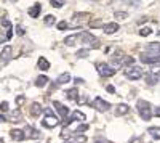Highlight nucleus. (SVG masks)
<instances>
[{"label":"nucleus","instance_id":"1","mask_svg":"<svg viewBox=\"0 0 160 143\" xmlns=\"http://www.w3.org/2000/svg\"><path fill=\"white\" fill-rule=\"evenodd\" d=\"M136 109H138V114L141 116L144 121H151V118L154 116V111H152L151 103H149V101H146V100H138V103H136Z\"/></svg>","mask_w":160,"mask_h":143},{"label":"nucleus","instance_id":"2","mask_svg":"<svg viewBox=\"0 0 160 143\" xmlns=\"http://www.w3.org/2000/svg\"><path fill=\"white\" fill-rule=\"evenodd\" d=\"M43 111H45V118H43V121H42V125L47 127V129H55V127L59 124V119L51 113L50 108H45Z\"/></svg>","mask_w":160,"mask_h":143},{"label":"nucleus","instance_id":"3","mask_svg":"<svg viewBox=\"0 0 160 143\" xmlns=\"http://www.w3.org/2000/svg\"><path fill=\"white\" fill-rule=\"evenodd\" d=\"M78 37L82 39L83 45H88L90 48H98L99 47V40H98L95 35H91L90 32H80Z\"/></svg>","mask_w":160,"mask_h":143},{"label":"nucleus","instance_id":"4","mask_svg":"<svg viewBox=\"0 0 160 143\" xmlns=\"http://www.w3.org/2000/svg\"><path fill=\"white\" fill-rule=\"evenodd\" d=\"M96 71L101 77H111L115 74V69L112 66H109V64H106V63H98L96 64Z\"/></svg>","mask_w":160,"mask_h":143},{"label":"nucleus","instance_id":"5","mask_svg":"<svg viewBox=\"0 0 160 143\" xmlns=\"http://www.w3.org/2000/svg\"><path fill=\"white\" fill-rule=\"evenodd\" d=\"M125 76H127V79H130V81H138V79L142 77V69L139 66H130L125 71Z\"/></svg>","mask_w":160,"mask_h":143},{"label":"nucleus","instance_id":"6","mask_svg":"<svg viewBox=\"0 0 160 143\" xmlns=\"http://www.w3.org/2000/svg\"><path fill=\"white\" fill-rule=\"evenodd\" d=\"M91 106L95 108V109H98L99 113H106V111H109V109H111V103H108V101H104L102 98L96 97L95 101L91 103Z\"/></svg>","mask_w":160,"mask_h":143},{"label":"nucleus","instance_id":"7","mask_svg":"<svg viewBox=\"0 0 160 143\" xmlns=\"http://www.w3.org/2000/svg\"><path fill=\"white\" fill-rule=\"evenodd\" d=\"M139 60L144 64H157V63H160V56L155 55V53H149V51H148V53H142L139 56Z\"/></svg>","mask_w":160,"mask_h":143},{"label":"nucleus","instance_id":"8","mask_svg":"<svg viewBox=\"0 0 160 143\" xmlns=\"http://www.w3.org/2000/svg\"><path fill=\"white\" fill-rule=\"evenodd\" d=\"M53 106H55V109L58 111V114L61 116L62 119H66L69 116V108L66 106V105H62V103H59V101H53Z\"/></svg>","mask_w":160,"mask_h":143},{"label":"nucleus","instance_id":"9","mask_svg":"<svg viewBox=\"0 0 160 143\" xmlns=\"http://www.w3.org/2000/svg\"><path fill=\"white\" fill-rule=\"evenodd\" d=\"M87 118H85V114L82 113V111H72V114L69 116L68 119H66V122H64V125H69L71 122H74V121H85Z\"/></svg>","mask_w":160,"mask_h":143},{"label":"nucleus","instance_id":"10","mask_svg":"<svg viewBox=\"0 0 160 143\" xmlns=\"http://www.w3.org/2000/svg\"><path fill=\"white\" fill-rule=\"evenodd\" d=\"M24 135H26V138H32V140L40 138V132L37 130V129H34L32 125H28L24 129Z\"/></svg>","mask_w":160,"mask_h":143},{"label":"nucleus","instance_id":"11","mask_svg":"<svg viewBox=\"0 0 160 143\" xmlns=\"http://www.w3.org/2000/svg\"><path fill=\"white\" fill-rule=\"evenodd\" d=\"M11 53H13V48L11 45H5L2 53H0V60H2V63H8L11 60Z\"/></svg>","mask_w":160,"mask_h":143},{"label":"nucleus","instance_id":"12","mask_svg":"<svg viewBox=\"0 0 160 143\" xmlns=\"http://www.w3.org/2000/svg\"><path fill=\"white\" fill-rule=\"evenodd\" d=\"M102 31H104V34L111 35V34H114V32L118 31V24L117 23H108V24L102 26Z\"/></svg>","mask_w":160,"mask_h":143},{"label":"nucleus","instance_id":"13","mask_svg":"<svg viewBox=\"0 0 160 143\" xmlns=\"http://www.w3.org/2000/svg\"><path fill=\"white\" fill-rule=\"evenodd\" d=\"M8 119L11 121V122H21L22 121V114H21V109H13L10 114H8Z\"/></svg>","mask_w":160,"mask_h":143},{"label":"nucleus","instance_id":"14","mask_svg":"<svg viewBox=\"0 0 160 143\" xmlns=\"http://www.w3.org/2000/svg\"><path fill=\"white\" fill-rule=\"evenodd\" d=\"M10 135H11V140H15V141H22L26 138L24 130H19V129H13L10 132Z\"/></svg>","mask_w":160,"mask_h":143},{"label":"nucleus","instance_id":"15","mask_svg":"<svg viewBox=\"0 0 160 143\" xmlns=\"http://www.w3.org/2000/svg\"><path fill=\"white\" fill-rule=\"evenodd\" d=\"M115 116H125V114H128L130 113V106L128 105H123V103H120V105H117L115 106Z\"/></svg>","mask_w":160,"mask_h":143},{"label":"nucleus","instance_id":"16","mask_svg":"<svg viewBox=\"0 0 160 143\" xmlns=\"http://www.w3.org/2000/svg\"><path fill=\"white\" fill-rule=\"evenodd\" d=\"M42 106H40V103H37V101H34L32 105H31V116L32 118H38L40 114H42Z\"/></svg>","mask_w":160,"mask_h":143},{"label":"nucleus","instance_id":"17","mask_svg":"<svg viewBox=\"0 0 160 143\" xmlns=\"http://www.w3.org/2000/svg\"><path fill=\"white\" fill-rule=\"evenodd\" d=\"M37 66H38V69L40 71H48L50 69V61L47 60V58H38V63H37Z\"/></svg>","mask_w":160,"mask_h":143},{"label":"nucleus","instance_id":"18","mask_svg":"<svg viewBox=\"0 0 160 143\" xmlns=\"http://www.w3.org/2000/svg\"><path fill=\"white\" fill-rule=\"evenodd\" d=\"M69 81H71V74H69V72H62L58 79H56V84H58V85H62V84H68Z\"/></svg>","mask_w":160,"mask_h":143},{"label":"nucleus","instance_id":"19","mask_svg":"<svg viewBox=\"0 0 160 143\" xmlns=\"http://www.w3.org/2000/svg\"><path fill=\"white\" fill-rule=\"evenodd\" d=\"M47 84H50V79H48L47 76H38L37 79H35V85H37V87H40V88L45 87Z\"/></svg>","mask_w":160,"mask_h":143},{"label":"nucleus","instance_id":"20","mask_svg":"<svg viewBox=\"0 0 160 143\" xmlns=\"http://www.w3.org/2000/svg\"><path fill=\"white\" fill-rule=\"evenodd\" d=\"M40 10H42V5H40V3H35L34 7H31V8H29V16L37 18V16L40 15Z\"/></svg>","mask_w":160,"mask_h":143},{"label":"nucleus","instance_id":"21","mask_svg":"<svg viewBox=\"0 0 160 143\" xmlns=\"http://www.w3.org/2000/svg\"><path fill=\"white\" fill-rule=\"evenodd\" d=\"M90 15L88 13H75V15L72 16V21H77V23H83L85 19H88Z\"/></svg>","mask_w":160,"mask_h":143},{"label":"nucleus","instance_id":"22","mask_svg":"<svg viewBox=\"0 0 160 143\" xmlns=\"http://www.w3.org/2000/svg\"><path fill=\"white\" fill-rule=\"evenodd\" d=\"M77 39H78V34H74V35H68V37L64 39V44L68 45V47H72V45H75Z\"/></svg>","mask_w":160,"mask_h":143},{"label":"nucleus","instance_id":"23","mask_svg":"<svg viewBox=\"0 0 160 143\" xmlns=\"http://www.w3.org/2000/svg\"><path fill=\"white\" fill-rule=\"evenodd\" d=\"M148 51H149V53H155V55H158V53H160V44H157V42L149 44V45H148Z\"/></svg>","mask_w":160,"mask_h":143},{"label":"nucleus","instance_id":"24","mask_svg":"<svg viewBox=\"0 0 160 143\" xmlns=\"http://www.w3.org/2000/svg\"><path fill=\"white\" fill-rule=\"evenodd\" d=\"M148 132L154 140H160V127H149Z\"/></svg>","mask_w":160,"mask_h":143},{"label":"nucleus","instance_id":"25","mask_svg":"<svg viewBox=\"0 0 160 143\" xmlns=\"http://www.w3.org/2000/svg\"><path fill=\"white\" fill-rule=\"evenodd\" d=\"M66 98H68V100H77L78 98V90L75 87L68 90V92H66Z\"/></svg>","mask_w":160,"mask_h":143},{"label":"nucleus","instance_id":"26","mask_svg":"<svg viewBox=\"0 0 160 143\" xmlns=\"http://www.w3.org/2000/svg\"><path fill=\"white\" fill-rule=\"evenodd\" d=\"M146 82H148V85H155L158 82V79H157V76L154 72H149L148 76H146Z\"/></svg>","mask_w":160,"mask_h":143},{"label":"nucleus","instance_id":"27","mask_svg":"<svg viewBox=\"0 0 160 143\" xmlns=\"http://www.w3.org/2000/svg\"><path fill=\"white\" fill-rule=\"evenodd\" d=\"M88 55H90V48H82V50H78L75 53L77 58H87Z\"/></svg>","mask_w":160,"mask_h":143},{"label":"nucleus","instance_id":"28","mask_svg":"<svg viewBox=\"0 0 160 143\" xmlns=\"http://www.w3.org/2000/svg\"><path fill=\"white\" fill-rule=\"evenodd\" d=\"M102 26H104V24H102L101 19H91V21H90V28H93V29H96V28L99 29V28H102Z\"/></svg>","mask_w":160,"mask_h":143},{"label":"nucleus","instance_id":"29","mask_svg":"<svg viewBox=\"0 0 160 143\" xmlns=\"http://www.w3.org/2000/svg\"><path fill=\"white\" fill-rule=\"evenodd\" d=\"M133 63H135V58L133 56H123L122 58V66H131Z\"/></svg>","mask_w":160,"mask_h":143},{"label":"nucleus","instance_id":"30","mask_svg":"<svg viewBox=\"0 0 160 143\" xmlns=\"http://www.w3.org/2000/svg\"><path fill=\"white\" fill-rule=\"evenodd\" d=\"M152 34V29L151 28H141L139 29V35L141 37H148V35H151Z\"/></svg>","mask_w":160,"mask_h":143},{"label":"nucleus","instance_id":"31","mask_svg":"<svg viewBox=\"0 0 160 143\" xmlns=\"http://www.w3.org/2000/svg\"><path fill=\"white\" fill-rule=\"evenodd\" d=\"M66 3V0H51V7H55V8H61L64 7Z\"/></svg>","mask_w":160,"mask_h":143},{"label":"nucleus","instance_id":"32","mask_svg":"<svg viewBox=\"0 0 160 143\" xmlns=\"http://www.w3.org/2000/svg\"><path fill=\"white\" fill-rule=\"evenodd\" d=\"M87 130H88V124H80L74 132H75V134H80V132H87Z\"/></svg>","mask_w":160,"mask_h":143},{"label":"nucleus","instance_id":"33","mask_svg":"<svg viewBox=\"0 0 160 143\" xmlns=\"http://www.w3.org/2000/svg\"><path fill=\"white\" fill-rule=\"evenodd\" d=\"M45 24L48 26V28H50V26H53V24H55V16H53V15L45 16Z\"/></svg>","mask_w":160,"mask_h":143},{"label":"nucleus","instance_id":"34","mask_svg":"<svg viewBox=\"0 0 160 143\" xmlns=\"http://www.w3.org/2000/svg\"><path fill=\"white\" fill-rule=\"evenodd\" d=\"M58 29L59 31H66V29H69V24L66 23V21H59L58 23Z\"/></svg>","mask_w":160,"mask_h":143},{"label":"nucleus","instance_id":"35","mask_svg":"<svg viewBox=\"0 0 160 143\" xmlns=\"http://www.w3.org/2000/svg\"><path fill=\"white\" fill-rule=\"evenodd\" d=\"M8 109H10L8 101H2V103H0V111H2V113H7Z\"/></svg>","mask_w":160,"mask_h":143},{"label":"nucleus","instance_id":"36","mask_svg":"<svg viewBox=\"0 0 160 143\" xmlns=\"http://www.w3.org/2000/svg\"><path fill=\"white\" fill-rule=\"evenodd\" d=\"M115 18H117V19H125V18H128V13H125V11H117V13H115Z\"/></svg>","mask_w":160,"mask_h":143},{"label":"nucleus","instance_id":"37","mask_svg":"<svg viewBox=\"0 0 160 143\" xmlns=\"http://www.w3.org/2000/svg\"><path fill=\"white\" fill-rule=\"evenodd\" d=\"M75 101L78 103V105H87V103H88V97H80V98H77Z\"/></svg>","mask_w":160,"mask_h":143},{"label":"nucleus","instance_id":"38","mask_svg":"<svg viewBox=\"0 0 160 143\" xmlns=\"http://www.w3.org/2000/svg\"><path fill=\"white\" fill-rule=\"evenodd\" d=\"M24 101H26V97H24V95H19V97L16 98V105H18V106H21Z\"/></svg>","mask_w":160,"mask_h":143},{"label":"nucleus","instance_id":"39","mask_svg":"<svg viewBox=\"0 0 160 143\" xmlns=\"http://www.w3.org/2000/svg\"><path fill=\"white\" fill-rule=\"evenodd\" d=\"M125 3H130V5H133V7H138L139 5V0H123Z\"/></svg>","mask_w":160,"mask_h":143},{"label":"nucleus","instance_id":"40","mask_svg":"<svg viewBox=\"0 0 160 143\" xmlns=\"http://www.w3.org/2000/svg\"><path fill=\"white\" fill-rule=\"evenodd\" d=\"M16 34H18V35H24V34H26V31H24L22 26H18V28H16Z\"/></svg>","mask_w":160,"mask_h":143},{"label":"nucleus","instance_id":"41","mask_svg":"<svg viewBox=\"0 0 160 143\" xmlns=\"http://www.w3.org/2000/svg\"><path fill=\"white\" fill-rule=\"evenodd\" d=\"M130 143H142V140L139 137H131L130 138Z\"/></svg>","mask_w":160,"mask_h":143},{"label":"nucleus","instance_id":"42","mask_svg":"<svg viewBox=\"0 0 160 143\" xmlns=\"http://www.w3.org/2000/svg\"><path fill=\"white\" fill-rule=\"evenodd\" d=\"M106 90H108L109 93H114V92H115V88H114V85H108V87H106Z\"/></svg>","mask_w":160,"mask_h":143},{"label":"nucleus","instance_id":"43","mask_svg":"<svg viewBox=\"0 0 160 143\" xmlns=\"http://www.w3.org/2000/svg\"><path fill=\"white\" fill-rule=\"evenodd\" d=\"M154 116H157V118H160V106H157L154 109Z\"/></svg>","mask_w":160,"mask_h":143},{"label":"nucleus","instance_id":"44","mask_svg":"<svg viewBox=\"0 0 160 143\" xmlns=\"http://www.w3.org/2000/svg\"><path fill=\"white\" fill-rule=\"evenodd\" d=\"M152 72H154V74H155V76H157V79H158V81H160V68H158V69H154V71H152Z\"/></svg>","mask_w":160,"mask_h":143},{"label":"nucleus","instance_id":"45","mask_svg":"<svg viewBox=\"0 0 160 143\" xmlns=\"http://www.w3.org/2000/svg\"><path fill=\"white\" fill-rule=\"evenodd\" d=\"M2 122H7V118L3 114H0V124H2Z\"/></svg>","mask_w":160,"mask_h":143},{"label":"nucleus","instance_id":"46","mask_svg":"<svg viewBox=\"0 0 160 143\" xmlns=\"http://www.w3.org/2000/svg\"><path fill=\"white\" fill-rule=\"evenodd\" d=\"M64 143H74V140H66Z\"/></svg>","mask_w":160,"mask_h":143},{"label":"nucleus","instance_id":"47","mask_svg":"<svg viewBox=\"0 0 160 143\" xmlns=\"http://www.w3.org/2000/svg\"><path fill=\"white\" fill-rule=\"evenodd\" d=\"M95 143H101V140H98V138H96V140H95Z\"/></svg>","mask_w":160,"mask_h":143},{"label":"nucleus","instance_id":"48","mask_svg":"<svg viewBox=\"0 0 160 143\" xmlns=\"http://www.w3.org/2000/svg\"><path fill=\"white\" fill-rule=\"evenodd\" d=\"M0 143H3V138H0Z\"/></svg>","mask_w":160,"mask_h":143},{"label":"nucleus","instance_id":"49","mask_svg":"<svg viewBox=\"0 0 160 143\" xmlns=\"http://www.w3.org/2000/svg\"><path fill=\"white\" fill-rule=\"evenodd\" d=\"M157 34H158V35H160V31H158V32H157Z\"/></svg>","mask_w":160,"mask_h":143}]
</instances>
